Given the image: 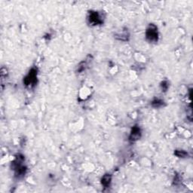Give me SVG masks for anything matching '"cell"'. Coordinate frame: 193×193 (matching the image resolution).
I'll list each match as a JSON object with an SVG mask.
<instances>
[{"label": "cell", "mask_w": 193, "mask_h": 193, "mask_svg": "<svg viewBox=\"0 0 193 193\" xmlns=\"http://www.w3.org/2000/svg\"><path fill=\"white\" fill-rule=\"evenodd\" d=\"M146 38L149 42H157L159 40V33H158V28L156 25L149 24L146 30Z\"/></svg>", "instance_id": "1"}, {"label": "cell", "mask_w": 193, "mask_h": 193, "mask_svg": "<svg viewBox=\"0 0 193 193\" xmlns=\"http://www.w3.org/2000/svg\"><path fill=\"white\" fill-rule=\"evenodd\" d=\"M37 82V69L32 68L23 79V84L26 86H34Z\"/></svg>", "instance_id": "2"}, {"label": "cell", "mask_w": 193, "mask_h": 193, "mask_svg": "<svg viewBox=\"0 0 193 193\" xmlns=\"http://www.w3.org/2000/svg\"><path fill=\"white\" fill-rule=\"evenodd\" d=\"M88 20L90 24L94 25V26H96V25L101 24L103 23V19H102V16L98 12H89L88 16Z\"/></svg>", "instance_id": "3"}, {"label": "cell", "mask_w": 193, "mask_h": 193, "mask_svg": "<svg viewBox=\"0 0 193 193\" xmlns=\"http://www.w3.org/2000/svg\"><path fill=\"white\" fill-rule=\"evenodd\" d=\"M141 130L140 128L138 126H134L133 127L132 130L131 131L129 136V140L131 142H136L137 140H140V138L141 137Z\"/></svg>", "instance_id": "4"}, {"label": "cell", "mask_w": 193, "mask_h": 193, "mask_svg": "<svg viewBox=\"0 0 193 193\" xmlns=\"http://www.w3.org/2000/svg\"><path fill=\"white\" fill-rule=\"evenodd\" d=\"M111 181H112V176L110 175V174H109V173L105 174L101 179L102 185H103L104 187H106V188L110 186Z\"/></svg>", "instance_id": "5"}, {"label": "cell", "mask_w": 193, "mask_h": 193, "mask_svg": "<svg viewBox=\"0 0 193 193\" xmlns=\"http://www.w3.org/2000/svg\"><path fill=\"white\" fill-rule=\"evenodd\" d=\"M116 37L118 39L121 40V41H127L128 40V38L129 37V34H128L127 32L122 31L120 33L116 35Z\"/></svg>", "instance_id": "6"}, {"label": "cell", "mask_w": 193, "mask_h": 193, "mask_svg": "<svg viewBox=\"0 0 193 193\" xmlns=\"http://www.w3.org/2000/svg\"><path fill=\"white\" fill-rule=\"evenodd\" d=\"M164 104V101L163 100H160V99L157 98V99H155V100H152V107H155V108H159V107H162Z\"/></svg>", "instance_id": "7"}, {"label": "cell", "mask_w": 193, "mask_h": 193, "mask_svg": "<svg viewBox=\"0 0 193 193\" xmlns=\"http://www.w3.org/2000/svg\"><path fill=\"white\" fill-rule=\"evenodd\" d=\"M174 154L179 158H186L188 156V153L184 150H176Z\"/></svg>", "instance_id": "8"}, {"label": "cell", "mask_w": 193, "mask_h": 193, "mask_svg": "<svg viewBox=\"0 0 193 193\" xmlns=\"http://www.w3.org/2000/svg\"><path fill=\"white\" fill-rule=\"evenodd\" d=\"M161 87H162V91H166L167 90V88H168V87H169L168 82H167V81H164V82H162Z\"/></svg>", "instance_id": "9"}]
</instances>
